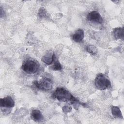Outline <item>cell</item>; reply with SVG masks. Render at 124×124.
<instances>
[{"instance_id":"11","label":"cell","mask_w":124,"mask_h":124,"mask_svg":"<svg viewBox=\"0 0 124 124\" xmlns=\"http://www.w3.org/2000/svg\"><path fill=\"white\" fill-rule=\"evenodd\" d=\"M111 113L115 118H123V115L120 109L116 106H112L111 108Z\"/></svg>"},{"instance_id":"13","label":"cell","mask_w":124,"mask_h":124,"mask_svg":"<svg viewBox=\"0 0 124 124\" xmlns=\"http://www.w3.org/2000/svg\"><path fill=\"white\" fill-rule=\"evenodd\" d=\"M51 68L55 71L61 70L62 69V66L60 62L58 61H56L55 62H54V64L51 67Z\"/></svg>"},{"instance_id":"6","label":"cell","mask_w":124,"mask_h":124,"mask_svg":"<svg viewBox=\"0 0 124 124\" xmlns=\"http://www.w3.org/2000/svg\"><path fill=\"white\" fill-rule=\"evenodd\" d=\"M15 106V102L13 98L10 96H7L0 99V108H12Z\"/></svg>"},{"instance_id":"4","label":"cell","mask_w":124,"mask_h":124,"mask_svg":"<svg viewBox=\"0 0 124 124\" xmlns=\"http://www.w3.org/2000/svg\"><path fill=\"white\" fill-rule=\"evenodd\" d=\"M34 85L38 89L46 91L51 90L53 87L52 80L47 78H44L40 81H34Z\"/></svg>"},{"instance_id":"2","label":"cell","mask_w":124,"mask_h":124,"mask_svg":"<svg viewBox=\"0 0 124 124\" xmlns=\"http://www.w3.org/2000/svg\"><path fill=\"white\" fill-rule=\"evenodd\" d=\"M94 83L96 87L101 90H104L109 88L111 83L108 77L105 74H98L95 79Z\"/></svg>"},{"instance_id":"3","label":"cell","mask_w":124,"mask_h":124,"mask_svg":"<svg viewBox=\"0 0 124 124\" xmlns=\"http://www.w3.org/2000/svg\"><path fill=\"white\" fill-rule=\"evenodd\" d=\"M39 67L40 64L37 61L35 60L30 59L23 62L21 68L27 73L34 74L38 71Z\"/></svg>"},{"instance_id":"10","label":"cell","mask_w":124,"mask_h":124,"mask_svg":"<svg viewBox=\"0 0 124 124\" xmlns=\"http://www.w3.org/2000/svg\"><path fill=\"white\" fill-rule=\"evenodd\" d=\"M113 35L116 39H124V28H117L113 31Z\"/></svg>"},{"instance_id":"7","label":"cell","mask_w":124,"mask_h":124,"mask_svg":"<svg viewBox=\"0 0 124 124\" xmlns=\"http://www.w3.org/2000/svg\"><path fill=\"white\" fill-rule=\"evenodd\" d=\"M54 59L55 54L52 51H49L42 57L41 60L45 63L50 65L54 61Z\"/></svg>"},{"instance_id":"8","label":"cell","mask_w":124,"mask_h":124,"mask_svg":"<svg viewBox=\"0 0 124 124\" xmlns=\"http://www.w3.org/2000/svg\"><path fill=\"white\" fill-rule=\"evenodd\" d=\"M84 37V31L82 29H78L72 35L73 40L77 43L82 41Z\"/></svg>"},{"instance_id":"1","label":"cell","mask_w":124,"mask_h":124,"mask_svg":"<svg viewBox=\"0 0 124 124\" xmlns=\"http://www.w3.org/2000/svg\"><path fill=\"white\" fill-rule=\"evenodd\" d=\"M52 97L59 101L70 102L73 104H80L79 101L67 89L62 87L57 88L53 92Z\"/></svg>"},{"instance_id":"17","label":"cell","mask_w":124,"mask_h":124,"mask_svg":"<svg viewBox=\"0 0 124 124\" xmlns=\"http://www.w3.org/2000/svg\"><path fill=\"white\" fill-rule=\"evenodd\" d=\"M0 17H2L4 15V11L3 10L2 7H0Z\"/></svg>"},{"instance_id":"15","label":"cell","mask_w":124,"mask_h":124,"mask_svg":"<svg viewBox=\"0 0 124 124\" xmlns=\"http://www.w3.org/2000/svg\"><path fill=\"white\" fill-rule=\"evenodd\" d=\"M46 15V11L44 8H40L39 12V16L41 17H44Z\"/></svg>"},{"instance_id":"9","label":"cell","mask_w":124,"mask_h":124,"mask_svg":"<svg viewBox=\"0 0 124 124\" xmlns=\"http://www.w3.org/2000/svg\"><path fill=\"white\" fill-rule=\"evenodd\" d=\"M31 116L32 120L35 122H40L42 121L43 119V115L41 112L38 109H33L32 110Z\"/></svg>"},{"instance_id":"12","label":"cell","mask_w":124,"mask_h":124,"mask_svg":"<svg viewBox=\"0 0 124 124\" xmlns=\"http://www.w3.org/2000/svg\"><path fill=\"white\" fill-rule=\"evenodd\" d=\"M87 51L91 55H95L97 53V48L94 46L90 45L86 47Z\"/></svg>"},{"instance_id":"16","label":"cell","mask_w":124,"mask_h":124,"mask_svg":"<svg viewBox=\"0 0 124 124\" xmlns=\"http://www.w3.org/2000/svg\"><path fill=\"white\" fill-rule=\"evenodd\" d=\"M1 110L2 112L5 114L9 113L11 111V108H1Z\"/></svg>"},{"instance_id":"14","label":"cell","mask_w":124,"mask_h":124,"mask_svg":"<svg viewBox=\"0 0 124 124\" xmlns=\"http://www.w3.org/2000/svg\"><path fill=\"white\" fill-rule=\"evenodd\" d=\"M62 110L65 113L70 112L72 110V108L69 105H66L62 108Z\"/></svg>"},{"instance_id":"5","label":"cell","mask_w":124,"mask_h":124,"mask_svg":"<svg viewBox=\"0 0 124 124\" xmlns=\"http://www.w3.org/2000/svg\"><path fill=\"white\" fill-rule=\"evenodd\" d=\"M87 19L88 21L96 24H102L103 18L100 13L96 11H93L89 13L87 16Z\"/></svg>"}]
</instances>
